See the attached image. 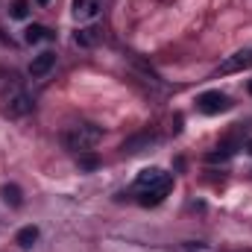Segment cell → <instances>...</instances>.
Returning <instances> with one entry per match:
<instances>
[{"label": "cell", "mask_w": 252, "mask_h": 252, "mask_svg": "<svg viewBox=\"0 0 252 252\" xmlns=\"http://www.w3.org/2000/svg\"><path fill=\"white\" fill-rule=\"evenodd\" d=\"M235 150H238V144H235V141H223L214 153H208V161H226V158H232V156H235Z\"/></svg>", "instance_id": "cell-12"}, {"label": "cell", "mask_w": 252, "mask_h": 252, "mask_svg": "<svg viewBox=\"0 0 252 252\" xmlns=\"http://www.w3.org/2000/svg\"><path fill=\"white\" fill-rule=\"evenodd\" d=\"M0 103H3V112H6L9 118H24L27 112H32L30 94H27L24 88H18L15 82H12L9 91H0Z\"/></svg>", "instance_id": "cell-2"}, {"label": "cell", "mask_w": 252, "mask_h": 252, "mask_svg": "<svg viewBox=\"0 0 252 252\" xmlns=\"http://www.w3.org/2000/svg\"><path fill=\"white\" fill-rule=\"evenodd\" d=\"M35 241H38V226H24V229L15 235V244H18L21 250H30Z\"/></svg>", "instance_id": "cell-9"}, {"label": "cell", "mask_w": 252, "mask_h": 252, "mask_svg": "<svg viewBox=\"0 0 252 252\" xmlns=\"http://www.w3.org/2000/svg\"><path fill=\"white\" fill-rule=\"evenodd\" d=\"M100 6H103V0H73V15L79 21H88L100 12Z\"/></svg>", "instance_id": "cell-6"}, {"label": "cell", "mask_w": 252, "mask_h": 252, "mask_svg": "<svg viewBox=\"0 0 252 252\" xmlns=\"http://www.w3.org/2000/svg\"><path fill=\"white\" fill-rule=\"evenodd\" d=\"M38 3H41V6H44V3H50V0H38Z\"/></svg>", "instance_id": "cell-17"}, {"label": "cell", "mask_w": 252, "mask_h": 252, "mask_svg": "<svg viewBox=\"0 0 252 252\" xmlns=\"http://www.w3.org/2000/svg\"><path fill=\"white\" fill-rule=\"evenodd\" d=\"M167 193H170L167 188H144L141 196H138V202H141V205H158Z\"/></svg>", "instance_id": "cell-10"}, {"label": "cell", "mask_w": 252, "mask_h": 252, "mask_svg": "<svg viewBox=\"0 0 252 252\" xmlns=\"http://www.w3.org/2000/svg\"><path fill=\"white\" fill-rule=\"evenodd\" d=\"M79 167H82V170H97V167H100V158H97V153H91V150L79 153Z\"/></svg>", "instance_id": "cell-13"}, {"label": "cell", "mask_w": 252, "mask_h": 252, "mask_svg": "<svg viewBox=\"0 0 252 252\" xmlns=\"http://www.w3.org/2000/svg\"><path fill=\"white\" fill-rule=\"evenodd\" d=\"M9 12H12V18H18V21H24V18L30 15V0H15Z\"/></svg>", "instance_id": "cell-15"}, {"label": "cell", "mask_w": 252, "mask_h": 252, "mask_svg": "<svg viewBox=\"0 0 252 252\" xmlns=\"http://www.w3.org/2000/svg\"><path fill=\"white\" fill-rule=\"evenodd\" d=\"M100 138H103L100 126H94V124H73L67 132H64V147H67V150H73V153H85V150H91Z\"/></svg>", "instance_id": "cell-1"}, {"label": "cell", "mask_w": 252, "mask_h": 252, "mask_svg": "<svg viewBox=\"0 0 252 252\" xmlns=\"http://www.w3.org/2000/svg\"><path fill=\"white\" fill-rule=\"evenodd\" d=\"M144 188H173V176L170 173H164V170H158V167H150V170H141L138 173V190Z\"/></svg>", "instance_id": "cell-4"}, {"label": "cell", "mask_w": 252, "mask_h": 252, "mask_svg": "<svg viewBox=\"0 0 252 252\" xmlns=\"http://www.w3.org/2000/svg\"><path fill=\"white\" fill-rule=\"evenodd\" d=\"M247 153H250V156H252V138H250V141H247Z\"/></svg>", "instance_id": "cell-16"}, {"label": "cell", "mask_w": 252, "mask_h": 252, "mask_svg": "<svg viewBox=\"0 0 252 252\" xmlns=\"http://www.w3.org/2000/svg\"><path fill=\"white\" fill-rule=\"evenodd\" d=\"M250 64H252V50H241V53H235L232 59H226L220 64V73H232V70H241V67H250Z\"/></svg>", "instance_id": "cell-7"}, {"label": "cell", "mask_w": 252, "mask_h": 252, "mask_svg": "<svg viewBox=\"0 0 252 252\" xmlns=\"http://www.w3.org/2000/svg\"><path fill=\"white\" fill-rule=\"evenodd\" d=\"M53 64H56V53H50V50H44V53H38L32 62H30V76H44V73H50L53 70Z\"/></svg>", "instance_id": "cell-5"}, {"label": "cell", "mask_w": 252, "mask_h": 252, "mask_svg": "<svg viewBox=\"0 0 252 252\" xmlns=\"http://www.w3.org/2000/svg\"><path fill=\"white\" fill-rule=\"evenodd\" d=\"M196 109L202 115H220V112L232 109V100L226 94H220V91H205V94L196 97Z\"/></svg>", "instance_id": "cell-3"}, {"label": "cell", "mask_w": 252, "mask_h": 252, "mask_svg": "<svg viewBox=\"0 0 252 252\" xmlns=\"http://www.w3.org/2000/svg\"><path fill=\"white\" fill-rule=\"evenodd\" d=\"M53 32L47 30V27H41V24H32V27H27L24 30V41L27 44H38V41H44V38H50Z\"/></svg>", "instance_id": "cell-8"}, {"label": "cell", "mask_w": 252, "mask_h": 252, "mask_svg": "<svg viewBox=\"0 0 252 252\" xmlns=\"http://www.w3.org/2000/svg\"><path fill=\"white\" fill-rule=\"evenodd\" d=\"M0 196H3V202L12 205V208H18V205L24 202V190L18 188V185H3V188H0Z\"/></svg>", "instance_id": "cell-11"}, {"label": "cell", "mask_w": 252, "mask_h": 252, "mask_svg": "<svg viewBox=\"0 0 252 252\" xmlns=\"http://www.w3.org/2000/svg\"><path fill=\"white\" fill-rule=\"evenodd\" d=\"M76 44H82V47H91V44H97V30H94V27H88V30H79V32H76Z\"/></svg>", "instance_id": "cell-14"}, {"label": "cell", "mask_w": 252, "mask_h": 252, "mask_svg": "<svg viewBox=\"0 0 252 252\" xmlns=\"http://www.w3.org/2000/svg\"><path fill=\"white\" fill-rule=\"evenodd\" d=\"M250 94H252V79H250Z\"/></svg>", "instance_id": "cell-18"}]
</instances>
